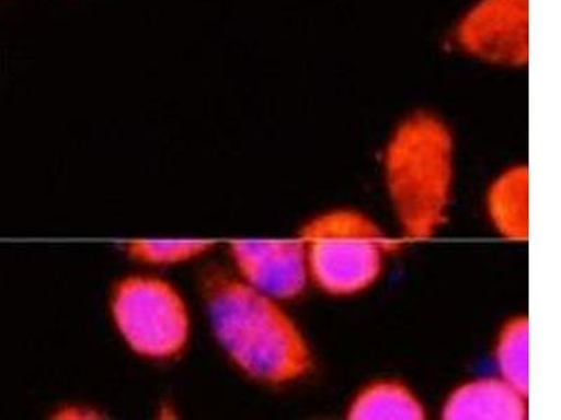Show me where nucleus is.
Listing matches in <instances>:
<instances>
[{"mask_svg": "<svg viewBox=\"0 0 561 420\" xmlns=\"http://www.w3.org/2000/svg\"><path fill=\"white\" fill-rule=\"evenodd\" d=\"M500 377L519 392L529 393V319L514 315L503 324L494 345Z\"/></svg>", "mask_w": 561, "mask_h": 420, "instance_id": "nucleus-10", "label": "nucleus"}, {"mask_svg": "<svg viewBox=\"0 0 561 420\" xmlns=\"http://www.w3.org/2000/svg\"><path fill=\"white\" fill-rule=\"evenodd\" d=\"M112 315L125 343L139 357L170 360L187 348L188 308L167 280L123 279L113 290Z\"/></svg>", "mask_w": 561, "mask_h": 420, "instance_id": "nucleus-4", "label": "nucleus"}, {"mask_svg": "<svg viewBox=\"0 0 561 420\" xmlns=\"http://www.w3.org/2000/svg\"><path fill=\"white\" fill-rule=\"evenodd\" d=\"M203 293L215 338L245 376L267 385L308 376L312 350L278 300L222 271L205 275Z\"/></svg>", "mask_w": 561, "mask_h": 420, "instance_id": "nucleus-1", "label": "nucleus"}, {"mask_svg": "<svg viewBox=\"0 0 561 420\" xmlns=\"http://www.w3.org/2000/svg\"><path fill=\"white\" fill-rule=\"evenodd\" d=\"M528 415V394L500 376L458 385L440 411L445 420H524Z\"/></svg>", "mask_w": 561, "mask_h": 420, "instance_id": "nucleus-7", "label": "nucleus"}, {"mask_svg": "<svg viewBox=\"0 0 561 420\" xmlns=\"http://www.w3.org/2000/svg\"><path fill=\"white\" fill-rule=\"evenodd\" d=\"M351 420H424L427 411L419 395L399 380L368 383L351 399Z\"/></svg>", "mask_w": 561, "mask_h": 420, "instance_id": "nucleus-9", "label": "nucleus"}, {"mask_svg": "<svg viewBox=\"0 0 561 420\" xmlns=\"http://www.w3.org/2000/svg\"><path fill=\"white\" fill-rule=\"evenodd\" d=\"M229 252L240 279L278 302L299 298L308 287L307 254L299 237L233 240Z\"/></svg>", "mask_w": 561, "mask_h": 420, "instance_id": "nucleus-6", "label": "nucleus"}, {"mask_svg": "<svg viewBox=\"0 0 561 420\" xmlns=\"http://www.w3.org/2000/svg\"><path fill=\"white\" fill-rule=\"evenodd\" d=\"M448 125L415 113L394 129L383 154V182L404 242L434 238L448 222L456 159Z\"/></svg>", "mask_w": 561, "mask_h": 420, "instance_id": "nucleus-2", "label": "nucleus"}, {"mask_svg": "<svg viewBox=\"0 0 561 420\" xmlns=\"http://www.w3.org/2000/svg\"><path fill=\"white\" fill-rule=\"evenodd\" d=\"M490 223L501 237L511 243L529 238V170L515 164L491 183L485 195Z\"/></svg>", "mask_w": 561, "mask_h": 420, "instance_id": "nucleus-8", "label": "nucleus"}, {"mask_svg": "<svg viewBox=\"0 0 561 420\" xmlns=\"http://www.w3.org/2000/svg\"><path fill=\"white\" fill-rule=\"evenodd\" d=\"M309 280L333 298L367 292L382 277L386 261L399 248L368 214L339 208L318 214L300 229Z\"/></svg>", "mask_w": 561, "mask_h": 420, "instance_id": "nucleus-3", "label": "nucleus"}, {"mask_svg": "<svg viewBox=\"0 0 561 420\" xmlns=\"http://www.w3.org/2000/svg\"><path fill=\"white\" fill-rule=\"evenodd\" d=\"M214 247L209 240H137L128 243L129 257L152 265L193 261Z\"/></svg>", "mask_w": 561, "mask_h": 420, "instance_id": "nucleus-11", "label": "nucleus"}, {"mask_svg": "<svg viewBox=\"0 0 561 420\" xmlns=\"http://www.w3.org/2000/svg\"><path fill=\"white\" fill-rule=\"evenodd\" d=\"M57 418L59 419H96L98 412L92 411V409L83 408V407H67L62 408L61 411L57 413Z\"/></svg>", "mask_w": 561, "mask_h": 420, "instance_id": "nucleus-12", "label": "nucleus"}, {"mask_svg": "<svg viewBox=\"0 0 561 420\" xmlns=\"http://www.w3.org/2000/svg\"><path fill=\"white\" fill-rule=\"evenodd\" d=\"M528 7V0H479L456 27V42L482 61L525 67L529 54Z\"/></svg>", "mask_w": 561, "mask_h": 420, "instance_id": "nucleus-5", "label": "nucleus"}]
</instances>
